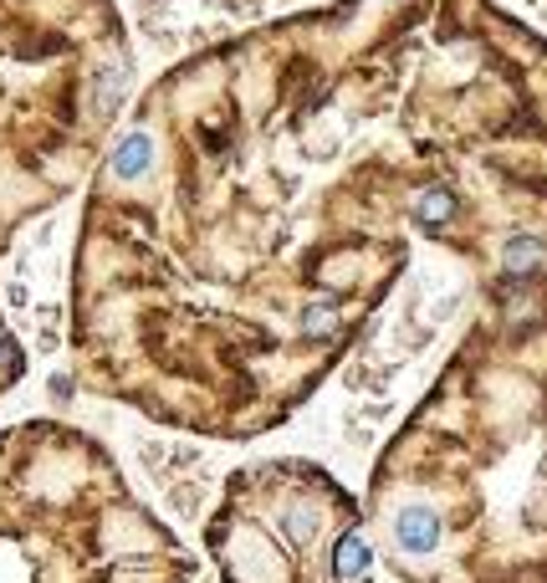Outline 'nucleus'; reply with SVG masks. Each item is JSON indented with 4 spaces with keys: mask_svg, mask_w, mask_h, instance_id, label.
<instances>
[{
    "mask_svg": "<svg viewBox=\"0 0 547 583\" xmlns=\"http://www.w3.org/2000/svg\"><path fill=\"white\" fill-rule=\"evenodd\" d=\"M394 543H399V553H409V558L435 553V548H440V512H430V507H404V512L394 517Z\"/></svg>",
    "mask_w": 547,
    "mask_h": 583,
    "instance_id": "f257e3e1",
    "label": "nucleus"
},
{
    "mask_svg": "<svg viewBox=\"0 0 547 583\" xmlns=\"http://www.w3.org/2000/svg\"><path fill=\"white\" fill-rule=\"evenodd\" d=\"M317 527H323V512L307 507V502H287V507L277 512V532L287 537L292 548H307L312 537H317Z\"/></svg>",
    "mask_w": 547,
    "mask_h": 583,
    "instance_id": "f03ea898",
    "label": "nucleus"
},
{
    "mask_svg": "<svg viewBox=\"0 0 547 583\" xmlns=\"http://www.w3.org/2000/svg\"><path fill=\"white\" fill-rule=\"evenodd\" d=\"M369 563H374V553H369V543H363V532H343L338 548H333V573L358 578V573H369Z\"/></svg>",
    "mask_w": 547,
    "mask_h": 583,
    "instance_id": "7ed1b4c3",
    "label": "nucleus"
},
{
    "mask_svg": "<svg viewBox=\"0 0 547 583\" xmlns=\"http://www.w3.org/2000/svg\"><path fill=\"white\" fill-rule=\"evenodd\" d=\"M338 318H343V312H338V297H317V302H307L302 307V318H297V328H302V338H328L333 328H338Z\"/></svg>",
    "mask_w": 547,
    "mask_h": 583,
    "instance_id": "20e7f679",
    "label": "nucleus"
},
{
    "mask_svg": "<svg viewBox=\"0 0 547 583\" xmlns=\"http://www.w3.org/2000/svg\"><path fill=\"white\" fill-rule=\"evenodd\" d=\"M450 215H455V195H450L445 185H430V190L415 200V220H420L425 231H440Z\"/></svg>",
    "mask_w": 547,
    "mask_h": 583,
    "instance_id": "39448f33",
    "label": "nucleus"
},
{
    "mask_svg": "<svg viewBox=\"0 0 547 583\" xmlns=\"http://www.w3.org/2000/svg\"><path fill=\"white\" fill-rule=\"evenodd\" d=\"M542 261H547V246H542L537 236H512V241H507V272H512V277L537 272Z\"/></svg>",
    "mask_w": 547,
    "mask_h": 583,
    "instance_id": "423d86ee",
    "label": "nucleus"
}]
</instances>
